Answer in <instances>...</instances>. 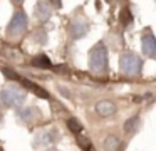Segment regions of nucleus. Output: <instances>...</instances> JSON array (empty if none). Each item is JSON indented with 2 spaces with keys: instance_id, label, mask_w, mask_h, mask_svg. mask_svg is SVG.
<instances>
[{
  "instance_id": "f257e3e1",
  "label": "nucleus",
  "mask_w": 156,
  "mask_h": 151,
  "mask_svg": "<svg viewBox=\"0 0 156 151\" xmlns=\"http://www.w3.org/2000/svg\"><path fill=\"white\" fill-rule=\"evenodd\" d=\"M89 67L96 74H102L108 70V49L102 44L92 47L91 54H89Z\"/></svg>"
},
{
  "instance_id": "f03ea898",
  "label": "nucleus",
  "mask_w": 156,
  "mask_h": 151,
  "mask_svg": "<svg viewBox=\"0 0 156 151\" xmlns=\"http://www.w3.org/2000/svg\"><path fill=\"white\" fill-rule=\"evenodd\" d=\"M25 99V92L22 89H17V87L7 86L0 91V101L5 104V106L10 107H19Z\"/></svg>"
},
{
  "instance_id": "7ed1b4c3",
  "label": "nucleus",
  "mask_w": 156,
  "mask_h": 151,
  "mask_svg": "<svg viewBox=\"0 0 156 151\" xmlns=\"http://www.w3.org/2000/svg\"><path fill=\"white\" fill-rule=\"evenodd\" d=\"M143 69V62L136 54L124 52L121 56V70L126 76H138Z\"/></svg>"
},
{
  "instance_id": "20e7f679",
  "label": "nucleus",
  "mask_w": 156,
  "mask_h": 151,
  "mask_svg": "<svg viewBox=\"0 0 156 151\" xmlns=\"http://www.w3.org/2000/svg\"><path fill=\"white\" fill-rule=\"evenodd\" d=\"M25 29H27V15H25V12L19 10V12H15V15L12 17L10 23H9V34L10 35H19Z\"/></svg>"
},
{
  "instance_id": "39448f33",
  "label": "nucleus",
  "mask_w": 156,
  "mask_h": 151,
  "mask_svg": "<svg viewBox=\"0 0 156 151\" xmlns=\"http://www.w3.org/2000/svg\"><path fill=\"white\" fill-rule=\"evenodd\" d=\"M141 47H143V52L148 57L156 59V39L151 34H144L141 37Z\"/></svg>"
},
{
  "instance_id": "423d86ee",
  "label": "nucleus",
  "mask_w": 156,
  "mask_h": 151,
  "mask_svg": "<svg viewBox=\"0 0 156 151\" xmlns=\"http://www.w3.org/2000/svg\"><path fill=\"white\" fill-rule=\"evenodd\" d=\"M89 30V23L84 19H76L71 22V34L74 39H81L82 35H86Z\"/></svg>"
},
{
  "instance_id": "0eeeda50",
  "label": "nucleus",
  "mask_w": 156,
  "mask_h": 151,
  "mask_svg": "<svg viewBox=\"0 0 156 151\" xmlns=\"http://www.w3.org/2000/svg\"><path fill=\"white\" fill-rule=\"evenodd\" d=\"M96 111H98L99 116L102 117H108V116H112L116 113V106L112 101H99L96 104Z\"/></svg>"
},
{
  "instance_id": "6e6552de",
  "label": "nucleus",
  "mask_w": 156,
  "mask_h": 151,
  "mask_svg": "<svg viewBox=\"0 0 156 151\" xmlns=\"http://www.w3.org/2000/svg\"><path fill=\"white\" fill-rule=\"evenodd\" d=\"M19 82H20L22 86L25 87V89H30L32 92L35 94V96L42 97V99H47V97H49V92H47V91H45V89H42L41 86H37V84H34V82H30V81L24 79V77H22V79L19 81Z\"/></svg>"
},
{
  "instance_id": "1a4fd4ad",
  "label": "nucleus",
  "mask_w": 156,
  "mask_h": 151,
  "mask_svg": "<svg viewBox=\"0 0 156 151\" xmlns=\"http://www.w3.org/2000/svg\"><path fill=\"white\" fill-rule=\"evenodd\" d=\"M104 151H118L119 146H121V141H119L118 136H114V134H109L108 138L104 139Z\"/></svg>"
},
{
  "instance_id": "9d476101",
  "label": "nucleus",
  "mask_w": 156,
  "mask_h": 151,
  "mask_svg": "<svg viewBox=\"0 0 156 151\" xmlns=\"http://www.w3.org/2000/svg\"><path fill=\"white\" fill-rule=\"evenodd\" d=\"M35 15H37L41 20H47L49 17H51V9H49V3L39 2L37 5H35Z\"/></svg>"
},
{
  "instance_id": "9b49d317",
  "label": "nucleus",
  "mask_w": 156,
  "mask_h": 151,
  "mask_svg": "<svg viewBox=\"0 0 156 151\" xmlns=\"http://www.w3.org/2000/svg\"><path fill=\"white\" fill-rule=\"evenodd\" d=\"M32 66L39 67V69H49V67H52V64L47 56H37L32 59Z\"/></svg>"
},
{
  "instance_id": "f8f14e48",
  "label": "nucleus",
  "mask_w": 156,
  "mask_h": 151,
  "mask_svg": "<svg viewBox=\"0 0 156 151\" xmlns=\"http://www.w3.org/2000/svg\"><path fill=\"white\" fill-rule=\"evenodd\" d=\"M138 126H139V117L134 116V117H131V119H128L124 123V131L126 133H134V131L138 129Z\"/></svg>"
},
{
  "instance_id": "ddd939ff",
  "label": "nucleus",
  "mask_w": 156,
  "mask_h": 151,
  "mask_svg": "<svg viewBox=\"0 0 156 151\" xmlns=\"http://www.w3.org/2000/svg\"><path fill=\"white\" fill-rule=\"evenodd\" d=\"M76 139H77V144H79V146H81L84 151H89V149H91V146H92V144H91V139H89V138H86L84 134H77V136H76Z\"/></svg>"
},
{
  "instance_id": "4468645a",
  "label": "nucleus",
  "mask_w": 156,
  "mask_h": 151,
  "mask_svg": "<svg viewBox=\"0 0 156 151\" xmlns=\"http://www.w3.org/2000/svg\"><path fill=\"white\" fill-rule=\"evenodd\" d=\"M67 128L72 131V133H76V134H81V131H82V124L79 123L76 117H71V119L67 121Z\"/></svg>"
},
{
  "instance_id": "2eb2a0df",
  "label": "nucleus",
  "mask_w": 156,
  "mask_h": 151,
  "mask_svg": "<svg viewBox=\"0 0 156 151\" xmlns=\"http://www.w3.org/2000/svg\"><path fill=\"white\" fill-rule=\"evenodd\" d=\"M2 72L5 74V76L9 77V79H14V81H20L22 77L19 76L17 72H14V70H10V69H7V67H4V69H2Z\"/></svg>"
},
{
  "instance_id": "dca6fc26",
  "label": "nucleus",
  "mask_w": 156,
  "mask_h": 151,
  "mask_svg": "<svg viewBox=\"0 0 156 151\" xmlns=\"http://www.w3.org/2000/svg\"><path fill=\"white\" fill-rule=\"evenodd\" d=\"M121 22H122V23H129V22H131V13H129L128 9L122 10V13H121Z\"/></svg>"
},
{
  "instance_id": "f3484780",
  "label": "nucleus",
  "mask_w": 156,
  "mask_h": 151,
  "mask_svg": "<svg viewBox=\"0 0 156 151\" xmlns=\"http://www.w3.org/2000/svg\"><path fill=\"white\" fill-rule=\"evenodd\" d=\"M54 151H55V149H54Z\"/></svg>"
}]
</instances>
